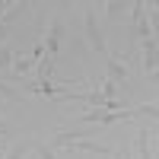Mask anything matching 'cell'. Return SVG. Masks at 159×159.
<instances>
[{"mask_svg":"<svg viewBox=\"0 0 159 159\" xmlns=\"http://www.w3.org/2000/svg\"><path fill=\"white\" fill-rule=\"evenodd\" d=\"M80 134H67V130H61V134L51 140V147H64V150H73V153H102V156H111L115 150L105 147V143H96V140H76Z\"/></svg>","mask_w":159,"mask_h":159,"instance_id":"obj_1","label":"cell"},{"mask_svg":"<svg viewBox=\"0 0 159 159\" xmlns=\"http://www.w3.org/2000/svg\"><path fill=\"white\" fill-rule=\"evenodd\" d=\"M61 42H64V22L61 19H51V25H48V35H45V67H51L54 64V57H57V51H61Z\"/></svg>","mask_w":159,"mask_h":159,"instance_id":"obj_2","label":"cell"},{"mask_svg":"<svg viewBox=\"0 0 159 159\" xmlns=\"http://www.w3.org/2000/svg\"><path fill=\"white\" fill-rule=\"evenodd\" d=\"M83 22H86V38H89V45L96 48V51H105V38H102L99 25H96V13L86 10V13H83Z\"/></svg>","mask_w":159,"mask_h":159,"instance_id":"obj_3","label":"cell"},{"mask_svg":"<svg viewBox=\"0 0 159 159\" xmlns=\"http://www.w3.org/2000/svg\"><path fill=\"white\" fill-rule=\"evenodd\" d=\"M134 147H137L140 159H153V134H147V130H137V134H134Z\"/></svg>","mask_w":159,"mask_h":159,"instance_id":"obj_4","label":"cell"},{"mask_svg":"<svg viewBox=\"0 0 159 159\" xmlns=\"http://www.w3.org/2000/svg\"><path fill=\"white\" fill-rule=\"evenodd\" d=\"M124 76H127V67L121 64V57H111V61H108V80L118 83V80H124Z\"/></svg>","mask_w":159,"mask_h":159,"instance_id":"obj_5","label":"cell"},{"mask_svg":"<svg viewBox=\"0 0 159 159\" xmlns=\"http://www.w3.org/2000/svg\"><path fill=\"white\" fill-rule=\"evenodd\" d=\"M32 147H35V140H22V143H16V147H10L7 159H25V153H29Z\"/></svg>","mask_w":159,"mask_h":159,"instance_id":"obj_6","label":"cell"},{"mask_svg":"<svg viewBox=\"0 0 159 159\" xmlns=\"http://www.w3.org/2000/svg\"><path fill=\"white\" fill-rule=\"evenodd\" d=\"M105 10H108V19H111V22H121V19L127 16V3H115V0H111Z\"/></svg>","mask_w":159,"mask_h":159,"instance_id":"obj_7","label":"cell"},{"mask_svg":"<svg viewBox=\"0 0 159 159\" xmlns=\"http://www.w3.org/2000/svg\"><path fill=\"white\" fill-rule=\"evenodd\" d=\"M0 99H7V102H19L22 92H19V89H10L7 83H0Z\"/></svg>","mask_w":159,"mask_h":159,"instance_id":"obj_8","label":"cell"},{"mask_svg":"<svg viewBox=\"0 0 159 159\" xmlns=\"http://www.w3.org/2000/svg\"><path fill=\"white\" fill-rule=\"evenodd\" d=\"M32 150H38V159H54L51 147H45V143H38V140H35V147H32Z\"/></svg>","mask_w":159,"mask_h":159,"instance_id":"obj_9","label":"cell"},{"mask_svg":"<svg viewBox=\"0 0 159 159\" xmlns=\"http://www.w3.org/2000/svg\"><path fill=\"white\" fill-rule=\"evenodd\" d=\"M10 134H13V124L0 118V143H3V140H10Z\"/></svg>","mask_w":159,"mask_h":159,"instance_id":"obj_10","label":"cell"},{"mask_svg":"<svg viewBox=\"0 0 159 159\" xmlns=\"http://www.w3.org/2000/svg\"><path fill=\"white\" fill-rule=\"evenodd\" d=\"M10 61H13V51L10 48H0V67H7Z\"/></svg>","mask_w":159,"mask_h":159,"instance_id":"obj_11","label":"cell"},{"mask_svg":"<svg viewBox=\"0 0 159 159\" xmlns=\"http://www.w3.org/2000/svg\"><path fill=\"white\" fill-rule=\"evenodd\" d=\"M32 70V61H16V73L22 76V73H29Z\"/></svg>","mask_w":159,"mask_h":159,"instance_id":"obj_12","label":"cell"},{"mask_svg":"<svg viewBox=\"0 0 159 159\" xmlns=\"http://www.w3.org/2000/svg\"><path fill=\"white\" fill-rule=\"evenodd\" d=\"M7 32H10V25H3V22H0V48H3V38H7Z\"/></svg>","mask_w":159,"mask_h":159,"instance_id":"obj_13","label":"cell"}]
</instances>
